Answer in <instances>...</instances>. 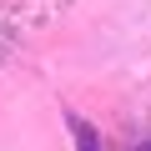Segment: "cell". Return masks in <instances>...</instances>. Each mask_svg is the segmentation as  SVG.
Wrapping results in <instances>:
<instances>
[{"label":"cell","instance_id":"obj_1","mask_svg":"<svg viewBox=\"0 0 151 151\" xmlns=\"http://www.w3.org/2000/svg\"><path fill=\"white\" fill-rule=\"evenodd\" d=\"M70 136H76V151H101V136L91 131V121L70 116Z\"/></svg>","mask_w":151,"mask_h":151},{"label":"cell","instance_id":"obj_2","mask_svg":"<svg viewBox=\"0 0 151 151\" xmlns=\"http://www.w3.org/2000/svg\"><path fill=\"white\" fill-rule=\"evenodd\" d=\"M141 151H151V141H146V146H141Z\"/></svg>","mask_w":151,"mask_h":151}]
</instances>
